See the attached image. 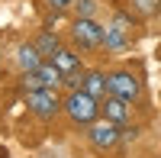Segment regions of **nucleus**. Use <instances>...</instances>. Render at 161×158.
Masks as SVG:
<instances>
[{
  "label": "nucleus",
  "mask_w": 161,
  "mask_h": 158,
  "mask_svg": "<svg viewBox=\"0 0 161 158\" xmlns=\"http://www.w3.org/2000/svg\"><path fill=\"white\" fill-rule=\"evenodd\" d=\"M19 90L23 94H36V90H45V87H42L36 71H26V74H19Z\"/></svg>",
  "instance_id": "obj_16"
},
{
  "label": "nucleus",
  "mask_w": 161,
  "mask_h": 158,
  "mask_svg": "<svg viewBox=\"0 0 161 158\" xmlns=\"http://www.w3.org/2000/svg\"><path fill=\"white\" fill-rule=\"evenodd\" d=\"M84 136H87L93 152L106 155V152H113L119 142H123V126H116V123H110V120L100 116V120H93L90 126H84Z\"/></svg>",
  "instance_id": "obj_3"
},
{
  "label": "nucleus",
  "mask_w": 161,
  "mask_h": 158,
  "mask_svg": "<svg viewBox=\"0 0 161 158\" xmlns=\"http://www.w3.org/2000/svg\"><path fill=\"white\" fill-rule=\"evenodd\" d=\"M42 52L36 48V42L29 39V42H23L19 48H16V65H19V74H26V71H39L42 68Z\"/></svg>",
  "instance_id": "obj_9"
},
{
  "label": "nucleus",
  "mask_w": 161,
  "mask_h": 158,
  "mask_svg": "<svg viewBox=\"0 0 161 158\" xmlns=\"http://www.w3.org/2000/svg\"><path fill=\"white\" fill-rule=\"evenodd\" d=\"M126 7L136 13L139 20H152L161 13V0H126Z\"/></svg>",
  "instance_id": "obj_13"
},
{
  "label": "nucleus",
  "mask_w": 161,
  "mask_h": 158,
  "mask_svg": "<svg viewBox=\"0 0 161 158\" xmlns=\"http://www.w3.org/2000/svg\"><path fill=\"white\" fill-rule=\"evenodd\" d=\"M158 20H161V13H158Z\"/></svg>",
  "instance_id": "obj_18"
},
{
  "label": "nucleus",
  "mask_w": 161,
  "mask_h": 158,
  "mask_svg": "<svg viewBox=\"0 0 161 158\" xmlns=\"http://www.w3.org/2000/svg\"><path fill=\"white\" fill-rule=\"evenodd\" d=\"M71 45L77 52H100L103 48V23H97V20H74L71 23Z\"/></svg>",
  "instance_id": "obj_4"
},
{
  "label": "nucleus",
  "mask_w": 161,
  "mask_h": 158,
  "mask_svg": "<svg viewBox=\"0 0 161 158\" xmlns=\"http://www.w3.org/2000/svg\"><path fill=\"white\" fill-rule=\"evenodd\" d=\"M132 113H136V107H132L129 100H123V97L106 94V97L100 100V116H103V120H110V123H116V126L132 123Z\"/></svg>",
  "instance_id": "obj_6"
},
{
  "label": "nucleus",
  "mask_w": 161,
  "mask_h": 158,
  "mask_svg": "<svg viewBox=\"0 0 161 158\" xmlns=\"http://www.w3.org/2000/svg\"><path fill=\"white\" fill-rule=\"evenodd\" d=\"M36 74H39V81H42V87H45V90H58V87H61V81H64L61 71H58L52 61H42V68H39Z\"/></svg>",
  "instance_id": "obj_14"
},
{
  "label": "nucleus",
  "mask_w": 161,
  "mask_h": 158,
  "mask_svg": "<svg viewBox=\"0 0 161 158\" xmlns=\"http://www.w3.org/2000/svg\"><path fill=\"white\" fill-rule=\"evenodd\" d=\"M74 20H97V0H74Z\"/></svg>",
  "instance_id": "obj_15"
},
{
  "label": "nucleus",
  "mask_w": 161,
  "mask_h": 158,
  "mask_svg": "<svg viewBox=\"0 0 161 158\" xmlns=\"http://www.w3.org/2000/svg\"><path fill=\"white\" fill-rule=\"evenodd\" d=\"M110 26L123 29L126 36H136V29H139V16H136V13H132L129 7H119V10H113V20H110Z\"/></svg>",
  "instance_id": "obj_12"
},
{
  "label": "nucleus",
  "mask_w": 161,
  "mask_h": 158,
  "mask_svg": "<svg viewBox=\"0 0 161 158\" xmlns=\"http://www.w3.org/2000/svg\"><path fill=\"white\" fill-rule=\"evenodd\" d=\"M74 3V0H45V7L52 10V13H61V10H68Z\"/></svg>",
  "instance_id": "obj_17"
},
{
  "label": "nucleus",
  "mask_w": 161,
  "mask_h": 158,
  "mask_svg": "<svg viewBox=\"0 0 161 158\" xmlns=\"http://www.w3.org/2000/svg\"><path fill=\"white\" fill-rule=\"evenodd\" d=\"M80 90H84V94H90L93 100H103L106 94H110V87H106V71H103V68H84Z\"/></svg>",
  "instance_id": "obj_8"
},
{
  "label": "nucleus",
  "mask_w": 161,
  "mask_h": 158,
  "mask_svg": "<svg viewBox=\"0 0 161 158\" xmlns=\"http://www.w3.org/2000/svg\"><path fill=\"white\" fill-rule=\"evenodd\" d=\"M132 39L136 36H126L123 29H116V26H110V23L103 26V48L106 52H126L132 45Z\"/></svg>",
  "instance_id": "obj_10"
},
{
  "label": "nucleus",
  "mask_w": 161,
  "mask_h": 158,
  "mask_svg": "<svg viewBox=\"0 0 161 158\" xmlns=\"http://www.w3.org/2000/svg\"><path fill=\"white\" fill-rule=\"evenodd\" d=\"M61 113L68 116L71 126H90L93 120H100V100H93L84 90H68L61 97Z\"/></svg>",
  "instance_id": "obj_1"
},
{
  "label": "nucleus",
  "mask_w": 161,
  "mask_h": 158,
  "mask_svg": "<svg viewBox=\"0 0 161 158\" xmlns=\"http://www.w3.org/2000/svg\"><path fill=\"white\" fill-rule=\"evenodd\" d=\"M26 107H29V113L36 116V120H55V116L61 113V94L58 90H36V94H26Z\"/></svg>",
  "instance_id": "obj_5"
},
{
  "label": "nucleus",
  "mask_w": 161,
  "mask_h": 158,
  "mask_svg": "<svg viewBox=\"0 0 161 158\" xmlns=\"http://www.w3.org/2000/svg\"><path fill=\"white\" fill-rule=\"evenodd\" d=\"M32 42H36V48H39V52H42V58H45V61H48V58H52V55H55V52L64 45V42H61V36H58V32H52V29H42V32L32 39Z\"/></svg>",
  "instance_id": "obj_11"
},
{
  "label": "nucleus",
  "mask_w": 161,
  "mask_h": 158,
  "mask_svg": "<svg viewBox=\"0 0 161 158\" xmlns=\"http://www.w3.org/2000/svg\"><path fill=\"white\" fill-rule=\"evenodd\" d=\"M106 87H110L113 97H123L129 103H139L142 94H145L142 74L132 71V68H110V71H106Z\"/></svg>",
  "instance_id": "obj_2"
},
{
  "label": "nucleus",
  "mask_w": 161,
  "mask_h": 158,
  "mask_svg": "<svg viewBox=\"0 0 161 158\" xmlns=\"http://www.w3.org/2000/svg\"><path fill=\"white\" fill-rule=\"evenodd\" d=\"M48 61L61 71V77H71V74H77V71H84V65H80V52H77L74 45H61Z\"/></svg>",
  "instance_id": "obj_7"
}]
</instances>
